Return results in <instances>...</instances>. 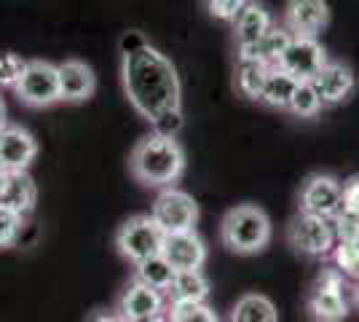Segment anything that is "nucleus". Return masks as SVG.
Masks as SVG:
<instances>
[{
    "instance_id": "obj_1",
    "label": "nucleus",
    "mask_w": 359,
    "mask_h": 322,
    "mask_svg": "<svg viewBox=\"0 0 359 322\" xmlns=\"http://www.w3.org/2000/svg\"><path fill=\"white\" fill-rule=\"evenodd\" d=\"M121 86L140 119L153 132L175 135L182 129V83L177 67L140 30H126L118 41Z\"/></svg>"
},
{
    "instance_id": "obj_2",
    "label": "nucleus",
    "mask_w": 359,
    "mask_h": 322,
    "mask_svg": "<svg viewBox=\"0 0 359 322\" xmlns=\"http://www.w3.org/2000/svg\"><path fill=\"white\" fill-rule=\"evenodd\" d=\"M188 167L185 148L175 135L150 132L140 137L129 154V172L140 185L164 191L182 180Z\"/></svg>"
},
{
    "instance_id": "obj_3",
    "label": "nucleus",
    "mask_w": 359,
    "mask_h": 322,
    "mask_svg": "<svg viewBox=\"0 0 359 322\" xmlns=\"http://www.w3.org/2000/svg\"><path fill=\"white\" fill-rule=\"evenodd\" d=\"M271 236H273V223L269 213L252 201H241L231 207L220 220V242L233 255L263 253L271 245Z\"/></svg>"
},
{
    "instance_id": "obj_4",
    "label": "nucleus",
    "mask_w": 359,
    "mask_h": 322,
    "mask_svg": "<svg viewBox=\"0 0 359 322\" xmlns=\"http://www.w3.org/2000/svg\"><path fill=\"white\" fill-rule=\"evenodd\" d=\"M113 245L123 261L137 266L153 255H161L164 231L156 226V220L150 215H132L118 226L116 236H113Z\"/></svg>"
},
{
    "instance_id": "obj_5",
    "label": "nucleus",
    "mask_w": 359,
    "mask_h": 322,
    "mask_svg": "<svg viewBox=\"0 0 359 322\" xmlns=\"http://www.w3.org/2000/svg\"><path fill=\"white\" fill-rule=\"evenodd\" d=\"M14 94L22 105L35 107V110L62 102L57 65L48 60H27V67L14 86Z\"/></svg>"
},
{
    "instance_id": "obj_6",
    "label": "nucleus",
    "mask_w": 359,
    "mask_h": 322,
    "mask_svg": "<svg viewBox=\"0 0 359 322\" xmlns=\"http://www.w3.org/2000/svg\"><path fill=\"white\" fill-rule=\"evenodd\" d=\"M198 201L182 191L177 185L158 191V196L150 207V217L164 234H182V231H196L198 223Z\"/></svg>"
},
{
    "instance_id": "obj_7",
    "label": "nucleus",
    "mask_w": 359,
    "mask_h": 322,
    "mask_svg": "<svg viewBox=\"0 0 359 322\" xmlns=\"http://www.w3.org/2000/svg\"><path fill=\"white\" fill-rule=\"evenodd\" d=\"M309 311L316 322H344L348 314L346 279L338 269H322L309 290Z\"/></svg>"
},
{
    "instance_id": "obj_8",
    "label": "nucleus",
    "mask_w": 359,
    "mask_h": 322,
    "mask_svg": "<svg viewBox=\"0 0 359 322\" xmlns=\"http://www.w3.org/2000/svg\"><path fill=\"white\" fill-rule=\"evenodd\" d=\"M344 210V183L330 172L309 175L298 194V213L332 220Z\"/></svg>"
},
{
    "instance_id": "obj_9",
    "label": "nucleus",
    "mask_w": 359,
    "mask_h": 322,
    "mask_svg": "<svg viewBox=\"0 0 359 322\" xmlns=\"http://www.w3.org/2000/svg\"><path fill=\"white\" fill-rule=\"evenodd\" d=\"M287 242H290V247H292L298 255H306V258H325V255L332 253V247H335L338 239H335L332 220L298 213L290 220V226H287Z\"/></svg>"
},
{
    "instance_id": "obj_10",
    "label": "nucleus",
    "mask_w": 359,
    "mask_h": 322,
    "mask_svg": "<svg viewBox=\"0 0 359 322\" xmlns=\"http://www.w3.org/2000/svg\"><path fill=\"white\" fill-rule=\"evenodd\" d=\"M116 311H118L121 320L150 322L166 314V295L148 288V285H142V282H137L135 276H132L126 282V288L121 290Z\"/></svg>"
},
{
    "instance_id": "obj_11",
    "label": "nucleus",
    "mask_w": 359,
    "mask_h": 322,
    "mask_svg": "<svg viewBox=\"0 0 359 322\" xmlns=\"http://www.w3.org/2000/svg\"><path fill=\"white\" fill-rule=\"evenodd\" d=\"M311 86H314L316 97L322 107H335L348 102L354 92H357V73L351 65L338 60H330L314 78H311Z\"/></svg>"
},
{
    "instance_id": "obj_12",
    "label": "nucleus",
    "mask_w": 359,
    "mask_h": 322,
    "mask_svg": "<svg viewBox=\"0 0 359 322\" xmlns=\"http://www.w3.org/2000/svg\"><path fill=\"white\" fill-rule=\"evenodd\" d=\"M327 62V48L319 43V38H295L292 35V41L287 43L276 67L290 73L295 81H311Z\"/></svg>"
},
{
    "instance_id": "obj_13",
    "label": "nucleus",
    "mask_w": 359,
    "mask_h": 322,
    "mask_svg": "<svg viewBox=\"0 0 359 322\" xmlns=\"http://www.w3.org/2000/svg\"><path fill=\"white\" fill-rule=\"evenodd\" d=\"M330 25L327 0H287L282 27L295 38H319Z\"/></svg>"
},
{
    "instance_id": "obj_14",
    "label": "nucleus",
    "mask_w": 359,
    "mask_h": 322,
    "mask_svg": "<svg viewBox=\"0 0 359 322\" xmlns=\"http://www.w3.org/2000/svg\"><path fill=\"white\" fill-rule=\"evenodd\" d=\"M161 255L175 271H201L210 258L207 242L198 236V231H182V234H164Z\"/></svg>"
},
{
    "instance_id": "obj_15",
    "label": "nucleus",
    "mask_w": 359,
    "mask_h": 322,
    "mask_svg": "<svg viewBox=\"0 0 359 322\" xmlns=\"http://www.w3.org/2000/svg\"><path fill=\"white\" fill-rule=\"evenodd\" d=\"M38 156V140L19 123L0 129V172H27Z\"/></svg>"
},
{
    "instance_id": "obj_16",
    "label": "nucleus",
    "mask_w": 359,
    "mask_h": 322,
    "mask_svg": "<svg viewBox=\"0 0 359 322\" xmlns=\"http://www.w3.org/2000/svg\"><path fill=\"white\" fill-rule=\"evenodd\" d=\"M57 73H60L62 102L81 105V102H89L97 92V73L89 62L70 57V60L57 65Z\"/></svg>"
},
{
    "instance_id": "obj_17",
    "label": "nucleus",
    "mask_w": 359,
    "mask_h": 322,
    "mask_svg": "<svg viewBox=\"0 0 359 322\" xmlns=\"http://www.w3.org/2000/svg\"><path fill=\"white\" fill-rule=\"evenodd\" d=\"M0 204L22 217H27L35 210L38 185L30 177V172H0Z\"/></svg>"
},
{
    "instance_id": "obj_18",
    "label": "nucleus",
    "mask_w": 359,
    "mask_h": 322,
    "mask_svg": "<svg viewBox=\"0 0 359 322\" xmlns=\"http://www.w3.org/2000/svg\"><path fill=\"white\" fill-rule=\"evenodd\" d=\"M273 27V16L260 6V3H247L244 11L239 14V19L233 22V41H236V48L239 54L244 51H252L263 38L266 32Z\"/></svg>"
},
{
    "instance_id": "obj_19",
    "label": "nucleus",
    "mask_w": 359,
    "mask_h": 322,
    "mask_svg": "<svg viewBox=\"0 0 359 322\" xmlns=\"http://www.w3.org/2000/svg\"><path fill=\"white\" fill-rule=\"evenodd\" d=\"M212 285L204 271H177L169 290H166V307H191V304H207Z\"/></svg>"
},
{
    "instance_id": "obj_20",
    "label": "nucleus",
    "mask_w": 359,
    "mask_h": 322,
    "mask_svg": "<svg viewBox=\"0 0 359 322\" xmlns=\"http://www.w3.org/2000/svg\"><path fill=\"white\" fill-rule=\"evenodd\" d=\"M269 70V65H263L260 60H255L250 54H239L236 57V67H233V92L239 94L241 100L257 102Z\"/></svg>"
},
{
    "instance_id": "obj_21",
    "label": "nucleus",
    "mask_w": 359,
    "mask_h": 322,
    "mask_svg": "<svg viewBox=\"0 0 359 322\" xmlns=\"http://www.w3.org/2000/svg\"><path fill=\"white\" fill-rule=\"evenodd\" d=\"M298 89V81L285 73V70H279V67H271L266 81H263V92H260V105L269 107V110H282L287 113V107L292 102V94Z\"/></svg>"
},
{
    "instance_id": "obj_22",
    "label": "nucleus",
    "mask_w": 359,
    "mask_h": 322,
    "mask_svg": "<svg viewBox=\"0 0 359 322\" xmlns=\"http://www.w3.org/2000/svg\"><path fill=\"white\" fill-rule=\"evenodd\" d=\"M231 322H279V309L263 293H244L231 309Z\"/></svg>"
},
{
    "instance_id": "obj_23",
    "label": "nucleus",
    "mask_w": 359,
    "mask_h": 322,
    "mask_svg": "<svg viewBox=\"0 0 359 322\" xmlns=\"http://www.w3.org/2000/svg\"><path fill=\"white\" fill-rule=\"evenodd\" d=\"M175 269L166 263L164 255H153L148 261L137 263L135 266V279L137 282H142V285H148L153 290L164 293L169 290V285H172V279H175Z\"/></svg>"
},
{
    "instance_id": "obj_24",
    "label": "nucleus",
    "mask_w": 359,
    "mask_h": 322,
    "mask_svg": "<svg viewBox=\"0 0 359 322\" xmlns=\"http://www.w3.org/2000/svg\"><path fill=\"white\" fill-rule=\"evenodd\" d=\"M290 41H292L290 30L273 22V27L266 32V38H263V41L252 48V51H244V54H250V57H255V60H260L263 65H269V67H276Z\"/></svg>"
},
{
    "instance_id": "obj_25",
    "label": "nucleus",
    "mask_w": 359,
    "mask_h": 322,
    "mask_svg": "<svg viewBox=\"0 0 359 322\" xmlns=\"http://www.w3.org/2000/svg\"><path fill=\"white\" fill-rule=\"evenodd\" d=\"M287 113L295 116V119H303V121L316 119V116L322 113V102H319V97H316L311 81H298V89L292 94V102L287 107Z\"/></svg>"
},
{
    "instance_id": "obj_26",
    "label": "nucleus",
    "mask_w": 359,
    "mask_h": 322,
    "mask_svg": "<svg viewBox=\"0 0 359 322\" xmlns=\"http://www.w3.org/2000/svg\"><path fill=\"white\" fill-rule=\"evenodd\" d=\"M332 261H335V269L344 276L359 279V245H354V242H335Z\"/></svg>"
},
{
    "instance_id": "obj_27",
    "label": "nucleus",
    "mask_w": 359,
    "mask_h": 322,
    "mask_svg": "<svg viewBox=\"0 0 359 322\" xmlns=\"http://www.w3.org/2000/svg\"><path fill=\"white\" fill-rule=\"evenodd\" d=\"M169 322H220L210 304H191V307H166Z\"/></svg>"
},
{
    "instance_id": "obj_28",
    "label": "nucleus",
    "mask_w": 359,
    "mask_h": 322,
    "mask_svg": "<svg viewBox=\"0 0 359 322\" xmlns=\"http://www.w3.org/2000/svg\"><path fill=\"white\" fill-rule=\"evenodd\" d=\"M27 67V60L16 51H0V89H14Z\"/></svg>"
},
{
    "instance_id": "obj_29",
    "label": "nucleus",
    "mask_w": 359,
    "mask_h": 322,
    "mask_svg": "<svg viewBox=\"0 0 359 322\" xmlns=\"http://www.w3.org/2000/svg\"><path fill=\"white\" fill-rule=\"evenodd\" d=\"M22 229H25V217L0 204V250L14 247L16 239L22 236Z\"/></svg>"
},
{
    "instance_id": "obj_30",
    "label": "nucleus",
    "mask_w": 359,
    "mask_h": 322,
    "mask_svg": "<svg viewBox=\"0 0 359 322\" xmlns=\"http://www.w3.org/2000/svg\"><path fill=\"white\" fill-rule=\"evenodd\" d=\"M247 3H250V0H207V11H210L212 19L233 25V22L239 19L241 11H244Z\"/></svg>"
},
{
    "instance_id": "obj_31",
    "label": "nucleus",
    "mask_w": 359,
    "mask_h": 322,
    "mask_svg": "<svg viewBox=\"0 0 359 322\" xmlns=\"http://www.w3.org/2000/svg\"><path fill=\"white\" fill-rule=\"evenodd\" d=\"M332 229H335V239L338 242H354L359 245V217L351 213H341L332 217Z\"/></svg>"
},
{
    "instance_id": "obj_32",
    "label": "nucleus",
    "mask_w": 359,
    "mask_h": 322,
    "mask_svg": "<svg viewBox=\"0 0 359 322\" xmlns=\"http://www.w3.org/2000/svg\"><path fill=\"white\" fill-rule=\"evenodd\" d=\"M344 213H351L359 217V175L348 177L344 183Z\"/></svg>"
},
{
    "instance_id": "obj_33",
    "label": "nucleus",
    "mask_w": 359,
    "mask_h": 322,
    "mask_svg": "<svg viewBox=\"0 0 359 322\" xmlns=\"http://www.w3.org/2000/svg\"><path fill=\"white\" fill-rule=\"evenodd\" d=\"M86 322H123L118 317V311L113 309V311H107V309H97V311H91Z\"/></svg>"
},
{
    "instance_id": "obj_34",
    "label": "nucleus",
    "mask_w": 359,
    "mask_h": 322,
    "mask_svg": "<svg viewBox=\"0 0 359 322\" xmlns=\"http://www.w3.org/2000/svg\"><path fill=\"white\" fill-rule=\"evenodd\" d=\"M8 123V107H6V100H3V94H0V129Z\"/></svg>"
},
{
    "instance_id": "obj_35",
    "label": "nucleus",
    "mask_w": 359,
    "mask_h": 322,
    "mask_svg": "<svg viewBox=\"0 0 359 322\" xmlns=\"http://www.w3.org/2000/svg\"><path fill=\"white\" fill-rule=\"evenodd\" d=\"M354 304L359 307V279H357V285H354Z\"/></svg>"
},
{
    "instance_id": "obj_36",
    "label": "nucleus",
    "mask_w": 359,
    "mask_h": 322,
    "mask_svg": "<svg viewBox=\"0 0 359 322\" xmlns=\"http://www.w3.org/2000/svg\"><path fill=\"white\" fill-rule=\"evenodd\" d=\"M150 322H169V320H166V314H164V317H156V320H150Z\"/></svg>"
},
{
    "instance_id": "obj_37",
    "label": "nucleus",
    "mask_w": 359,
    "mask_h": 322,
    "mask_svg": "<svg viewBox=\"0 0 359 322\" xmlns=\"http://www.w3.org/2000/svg\"><path fill=\"white\" fill-rule=\"evenodd\" d=\"M123 322H129V320H123Z\"/></svg>"
}]
</instances>
